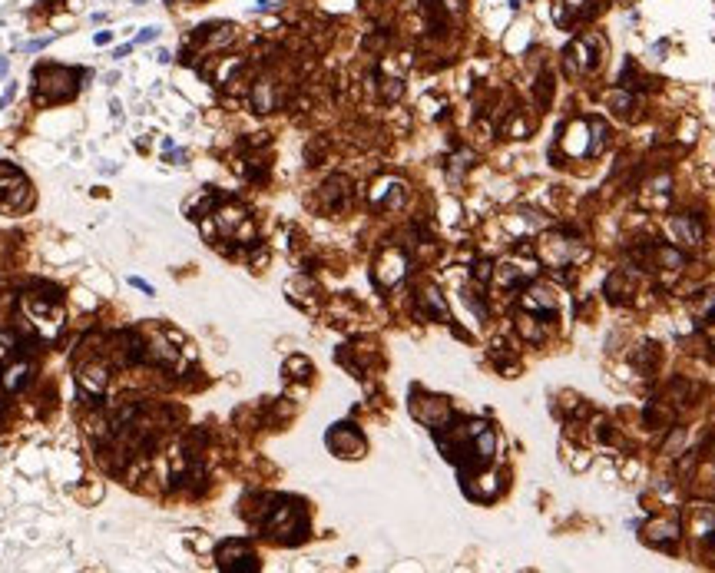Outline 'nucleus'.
<instances>
[{"mask_svg":"<svg viewBox=\"0 0 715 573\" xmlns=\"http://www.w3.org/2000/svg\"><path fill=\"white\" fill-rule=\"evenodd\" d=\"M110 40H113V34H106V30H103V34H96V43H99V47H106Z\"/></svg>","mask_w":715,"mask_h":573,"instance_id":"nucleus-36","label":"nucleus"},{"mask_svg":"<svg viewBox=\"0 0 715 573\" xmlns=\"http://www.w3.org/2000/svg\"><path fill=\"white\" fill-rule=\"evenodd\" d=\"M37 77H47V83H37V103H63L80 90L76 77H83L80 70H67V67H37Z\"/></svg>","mask_w":715,"mask_h":573,"instance_id":"nucleus-2","label":"nucleus"},{"mask_svg":"<svg viewBox=\"0 0 715 573\" xmlns=\"http://www.w3.org/2000/svg\"><path fill=\"white\" fill-rule=\"evenodd\" d=\"M682 441H685V431H682V428H676V431L669 434V441L662 444V454H672V458H676V451L682 447Z\"/></svg>","mask_w":715,"mask_h":573,"instance_id":"nucleus-30","label":"nucleus"},{"mask_svg":"<svg viewBox=\"0 0 715 573\" xmlns=\"http://www.w3.org/2000/svg\"><path fill=\"white\" fill-rule=\"evenodd\" d=\"M106 382H110V375H106V364L99 362V358L76 364V384H80V391H83V395L99 398V395L106 391Z\"/></svg>","mask_w":715,"mask_h":573,"instance_id":"nucleus-12","label":"nucleus"},{"mask_svg":"<svg viewBox=\"0 0 715 573\" xmlns=\"http://www.w3.org/2000/svg\"><path fill=\"white\" fill-rule=\"evenodd\" d=\"M589 3H593V0H563V3L553 10V17L560 20V23H573L576 17H583L586 10H589Z\"/></svg>","mask_w":715,"mask_h":573,"instance_id":"nucleus-22","label":"nucleus"},{"mask_svg":"<svg viewBox=\"0 0 715 573\" xmlns=\"http://www.w3.org/2000/svg\"><path fill=\"white\" fill-rule=\"evenodd\" d=\"M606 103H609V106H613V110H616V113H629V110H633V93H629V90H613V93L606 96Z\"/></svg>","mask_w":715,"mask_h":573,"instance_id":"nucleus-26","label":"nucleus"},{"mask_svg":"<svg viewBox=\"0 0 715 573\" xmlns=\"http://www.w3.org/2000/svg\"><path fill=\"white\" fill-rule=\"evenodd\" d=\"M10 344H14V338H10V335H0V362L7 358V351H10Z\"/></svg>","mask_w":715,"mask_h":573,"instance_id":"nucleus-34","label":"nucleus"},{"mask_svg":"<svg viewBox=\"0 0 715 573\" xmlns=\"http://www.w3.org/2000/svg\"><path fill=\"white\" fill-rule=\"evenodd\" d=\"M401 93H404V83L401 80H384V86H381V96L384 100H401Z\"/></svg>","mask_w":715,"mask_h":573,"instance_id":"nucleus-31","label":"nucleus"},{"mask_svg":"<svg viewBox=\"0 0 715 573\" xmlns=\"http://www.w3.org/2000/svg\"><path fill=\"white\" fill-rule=\"evenodd\" d=\"M215 199H219V196H215L212 189H202L199 196H196V202H189V206H186V215H189V219H202L206 212L215 209Z\"/></svg>","mask_w":715,"mask_h":573,"instance_id":"nucleus-23","label":"nucleus"},{"mask_svg":"<svg viewBox=\"0 0 715 573\" xmlns=\"http://www.w3.org/2000/svg\"><path fill=\"white\" fill-rule=\"evenodd\" d=\"M586 130H589V146H586V156H600L602 150H606V123L602 119H589L586 123Z\"/></svg>","mask_w":715,"mask_h":573,"instance_id":"nucleus-25","label":"nucleus"},{"mask_svg":"<svg viewBox=\"0 0 715 573\" xmlns=\"http://www.w3.org/2000/svg\"><path fill=\"white\" fill-rule=\"evenodd\" d=\"M517 331L524 335V342H533V344L543 342V328H540V318H537L533 312H524V315L517 318Z\"/></svg>","mask_w":715,"mask_h":573,"instance_id":"nucleus-21","label":"nucleus"},{"mask_svg":"<svg viewBox=\"0 0 715 573\" xmlns=\"http://www.w3.org/2000/svg\"><path fill=\"white\" fill-rule=\"evenodd\" d=\"M404 272H408V255H404V248H381V255H377L375 262V282L381 288H391L397 285L401 279H404Z\"/></svg>","mask_w":715,"mask_h":573,"instance_id":"nucleus-5","label":"nucleus"},{"mask_svg":"<svg viewBox=\"0 0 715 573\" xmlns=\"http://www.w3.org/2000/svg\"><path fill=\"white\" fill-rule=\"evenodd\" d=\"M328 447L338 458H361L368 444H364V438H361V431H358L355 424H335L328 431Z\"/></svg>","mask_w":715,"mask_h":573,"instance_id":"nucleus-9","label":"nucleus"},{"mask_svg":"<svg viewBox=\"0 0 715 573\" xmlns=\"http://www.w3.org/2000/svg\"><path fill=\"white\" fill-rule=\"evenodd\" d=\"M550 93H553V77H543L540 80V106H550Z\"/></svg>","mask_w":715,"mask_h":573,"instance_id":"nucleus-33","label":"nucleus"},{"mask_svg":"<svg viewBox=\"0 0 715 573\" xmlns=\"http://www.w3.org/2000/svg\"><path fill=\"white\" fill-rule=\"evenodd\" d=\"M3 418H7V408H3V404H0V424H3Z\"/></svg>","mask_w":715,"mask_h":573,"instance_id":"nucleus-40","label":"nucleus"},{"mask_svg":"<svg viewBox=\"0 0 715 573\" xmlns=\"http://www.w3.org/2000/svg\"><path fill=\"white\" fill-rule=\"evenodd\" d=\"M156 37H159V30H156V27H146V30L139 34V43H150V40H156Z\"/></svg>","mask_w":715,"mask_h":573,"instance_id":"nucleus-35","label":"nucleus"},{"mask_svg":"<svg viewBox=\"0 0 715 573\" xmlns=\"http://www.w3.org/2000/svg\"><path fill=\"white\" fill-rule=\"evenodd\" d=\"M692 524H696V537L715 543V507H696L692 511Z\"/></svg>","mask_w":715,"mask_h":573,"instance_id":"nucleus-20","label":"nucleus"},{"mask_svg":"<svg viewBox=\"0 0 715 573\" xmlns=\"http://www.w3.org/2000/svg\"><path fill=\"white\" fill-rule=\"evenodd\" d=\"M600 54H602V43L600 37L586 34V37H576L563 54V63L570 73H593L600 67Z\"/></svg>","mask_w":715,"mask_h":573,"instance_id":"nucleus-3","label":"nucleus"},{"mask_svg":"<svg viewBox=\"0 0 715 573\" xmlns=\"http://www.w3.org/2000/svg\"><path fill=\"white\" fill-rule=\"evenodd\" d=\"M464 302L473 308V315H477V318H487V305H484V299H477V292H473V288L464 292Z\"/></svg>","mask_w":715,"mask_h":573,"instance_id":"nucleus-29","label":"nucleus"},{"mask_svg":"<svg viewBox=\"0 0 715 573\" xmlns=\"http://www.w3.org/2000/svg\"><path fill=\"white\" fill-rule=\"evenodd\" d=\"M215 560L219 567L228 573H255L259 570V560L252 554V547L245 540H226L215 547Z\"/></svg>","mask_w":715,"mask_h":573,"instance_id":"nucleus-4","label":"nucleus"},{"mask_svg":"<svg viewBox=\"0 0 715 573\" xmlns=\"http://www.w3.org/2000/svg\"><path fill=\"white\" fill-rule=\"evenodd\" d=\"M351 199V179L348 176H331L318 192V202L325 212H341Z\"/></svg>","mask_w":715,"mask_h":573,"instance_id":"nucleus-13","label":"nucleus"},{"mask_svg":"<svg viewBox=\"0 0 715 573\" xmlns=\"http://www.w3.org/2000/svg\"><path fill=\"white\" fill-rule=\"evenodd\" d=\"M417 315L427 322H447V302L434 285H424L417 295Z\"/></svg>","mask_w":715,"mask_h":573,"instance_id":"nucleus-15","label":"nucleus"},{"mask_svg":"<svg viewBox=\"0 0 715 573\" xmlns=\"http://www.w3.org/2000/svg\"><path fill=\"white\" fill-rule=\"evenodd\" d=\"M215 226L222 235H232V239H245V242H255V226L248 219V212L239 209V206H226V209L215 212Z\"/></svg>","mask_w":715,"mask_h":573,"instance_id":"nucleus-7","label":"nucleus"},{"mask_svg":"<svg viewBox=\"0 0 715 573\" xmlns=\"http://www.w3.org/2000/svg\"><path fill=\"white\" fill-rule=\"evenodd\" d=\"M669 235L676 239L679 246L696 248V246H702L705 229H702V219H699V215H692V212H679V215L669 219Z\"/></svg>","mask_w":715,"mask_h":573,"instance_id":"nucleus-10","label":"nucleus"},{"mask_svg":"<svg viewBox=\"0 0 715 573\" xmlns=\"http://www.w3.org/2000/svg\"><path fill=\"white\" fill-rule=\"evenodd\" d=\"M110 355L119 364H136L146 358V342L136 331H116L113 338H110Z\"/></svg>","mask_w":715,"mask_h":573,"instance_id":"nucleus-11","label":"nucleus"},{"mask_svg":"<svg viewBox=\"0 0 715 573\" xmlns=\"http://www.w3.org/2000/svg\"><path fill=\"white\" fill-rule=\"evenodd\" d=\"M285 371H288V378H298V382H305V378L312 375V364L305 362L301 355H295V358H288V362H285Z\"/></svg>","mask_w":715,"mask_h":573,"instance_id":"nucleus-28","label":"nucleus"},{"mask_svg":"<svg viewBox=\"0 0 715 573\" xmlns=\"http://www.w3.org/2000/svg\"><path fill=\"white\" fill-rule=\"evenodd\" d=\"M692 315L699 318V325H705L709 318H715V288L702 292L696 302H692Z\"/></svg>","mask_w":715,"mask_h":573,"instance_id":"nucleus-24","label":"nucleus"},{"mask_svg":"<svg viewBox=\"0 0 715 573\" xmlns=\"http://www.w3.org/2000/svg\"><path fill=\"white\" fill-rule=\"evenodd\" d=\"M126 54H130V47H116V50H113V57H116V60H123Z\"/></svg>","mask_w":715,"mask_h":573,"instance_id":"nucleus-38","label":"nucleus"},{"mask_svg":"<svg viewBox=\"0 0 715 573\" xmlns=\"http://www.w3.org/2000/svg\"><path fill=\"white\" fill-rule=\"evenodd\" d=\"M130 282H132V285H136V288H143V292H146V295H152V288L146 285V282H143V279H130Z\"/></svg>","mask_w":715,"mask_h":573,"instance_id":"nucleus-37","label":"nucleus"},{"mask_svg":"<svg viewBox=\"0 0 715 573\" xmlns=\"http://www.w3.org/2000/svg\"><path fill=\"white\" fill-rule=\"evenodd\" d=\"M524 308L533 312L540 322H556V315H560V299L553 295V288L550 285H527V292H524Z\"/></svg>","mask_w":715,"mask_h":573,"instance_id":"nucleus-8","label":"nucleus"},{"mask_svg":"<svg viewBox=\"0 0 715 573\" xmlns=\"http://www.w3.org/2000/svg\"><path fill=\"white\" fill-rule=\"evenodd\" d=\"M252 106H255V113H272L275 110V86H272V80H255Z\"/></svg>","mask_w":715,"mask_h":573,"instance_id":"nucleus-19","label":"nucleus"},{"mask_svg":"<svg viewBox=\"0 0 715 573\" xmlns=\"http://www.w3.org/2000/svg\"><path fill=\"white\" fill-rule=\"evenodd\" d=\"M262 530L279 543H301L308 537V514L298 500H275L262 517Z\"/></svg>","mask_w":715,"mask_h":573,"instance_id":"nucleus-1","label":"nucleus"},{"mask_svg":"<svg viewBox=\"0 0 715 573\" xmlns=\"http://www.w3.org/2000/svg\"><path fill=\"white\" fill-rule=\"evenodd\" d=\"M633 295H636V268H620V272H613V275L606 279V299H609V302L622 305V302H629Z\"/></svg>","mask_w":715,"mask_h":573,"instance_id":"nucleus-14","label":"nucleus"},{"mask_svg":"<svg viewBox=\"0 0 715 573\" xmlns=\"http://www.w3.org/2000/svg\"><path fill=\"white\" fill-rule=\"evenodd\" d=\"M646 540L653 543V547H659V550H672L679 540V524L676 520H653L649 527H646Z\"/></svg>","mask_w":715,"mask_h":573,"instance_id":"nucleus-18","label":"nucleus"},{"mask_svg":"<svg viewBox=\"0 0 715 573\" xmlns=\"http://www.w3.org/2000/svg\"><path fill=\"white\" fill-rule=\"evenodd\" d=\"M30 362L27 358H17V362H10L3 371H0V388L7 391V395H17V391H23L27 388V382H30Z\"/></svg>","mask_w":715,"mask_h":573,"instance_id":"nucleus-17","label":"nucleus"},{"mask_svg":"<svg viewBox=\"0 0 715 573\" xmlns=\"http://www.w3.org/2000/svg\"><path fill=\"white\" fill-rule=\"evenodd\" d=\"M404 199H408V192H404V183H397V179H384L377 189H371V202L377 209H401Z\"/></svg>","mask_w":715,"mask_h":573,"instance_id":"nucleus-16","label":"nucleus"},{"mask_svg":"<svg viewBox=\"0 0 715 573\" xmlns=\"http://www.w3.org/2000/svg\"><path fill=\"white\" fill-rule=\"evenodd\" d=\"M490 275H493V266H490V262H477V266H473V282H480V285H484Z\"/></svg>","mask_w":715,"mask_h":573,"instance_id":"nucleus-32","label":"nucleus"},{"mask_svg":"<svg viewBox=\"0 0 715 573\" xmlns=\"http://www.w3.org/2000/svg\"><path fill=\"white\" fill-rule=\"evenodd\" d=\"M656 344H642L640 351H633V364L640 368V371H649L653 364H656Z\"/></svg>","mask_w":715,"mask_h":573,"instance_id":"nucleus-27","label":"nucleus"},{"mask_svg":"<svg viewBox=\"0 0 715 573\" xmlns=\"http://www.w3.org/2000/svg\"><path fill=\"white\" fill-rule=\"evenodd\" d=\"M493 275H497V282L500 285H527L530 279L537 275V259H524V252H517V255H510V259H504L500 266L493 268Z\"/></svg>","mask_w":715,"mask_h":573,"instance_id":"nucleus-6","label":"nucleus"},{"mask_svg":"<svg viewBox=\"0 0 715 573\" xmlns=\"http://www.w3.org/2000/svg\"><path fill=\"white\" fill-rule=\"evenodd\" d=\"M3 73H7V60L0 57V77H3Z\"/></svg>","mask_w":715,"mask_h":573,"instance_id":"nucleus-39","label":"nucleus"}]
</instances>
